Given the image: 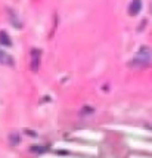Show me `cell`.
<instances>
[{
	"label": "cell",
	"instance_id": "6da1fadb",
	"mask_svg": "<svg viewBox=\"0 0 152 158\" xmlns=\"http://www.w3.org/2000/svg\"><path fill=\"white\" fill-rule=\"evenodd\" d=\"M149 62H151V50H149V48H140L138 58L134 61H131V65H138V64L148 65Z\"/></svg>",
	"mask_w": 152,
	"mask_h": 158
},
{
	"label": "cell",
	"instance_id": "7a4b0ae2",
	"mask_svg": "<svg viewBox=\"0 0 152 158\" xmlns=\"http://www.w3.org/2000/svg\"><path fill=\"white\" fill-rule=\"evenodd\" d=\"M142 10V0H131L130 6H129V14L130 15H138Z\"/></svg>",
	"mask_w": 152,
	"mask_h": 158
},
{
	"label": "cell",
	"instance_id": "3957f363",
	"mask_svg": "<svg viewBox=\"0 0 152 158\" xmlns=\"http://www.w3.org/2000/svg\"><path fill=\"white\" fill-rule=\"evenodd\" d=\"M31 56H33V61H31V68H33V71H37L39 69V65H40V50H33L31 52Z\"/></svg>",
	"mask_w": 152,
	"mask_h": 158
},
{
	"label": "cell",
	"instance_id": "277c9868",
	"mask_svg": "<svg viewBox=\"0 0 152 158\" xmlns=\"http://www.w3.org/2000/svg\"><path fill=\"white\" fill-rule=\"evenodd\" d=\"M0 64H5V65H14V59L7 55L6 52L0 50Z\"/></svg>",
	"mask_w": 152,
	"mask_h": 158
},
{
	"label": "cell",
	"instance_id": "5b68a950",
	"mask_svg": "<svg viewBox=\"0 0 152 158\" xmlns=\"http://www.w3.org/2000/svg\"><path fill=\"white\" fill-rule=\"evenodd\" d=\"M0 43L5 44V46H12V41H10V39H9L7 33H5V31L0 33Z\"/></svg>",
	"mask_w": 152,
	"mask_h": 158
},
{
	"label": "cell",
	"instance_id": "8992f818",
	"mask_svg": "<svg viewBox=\"0 0 152 158\" xmlns=\"http://www.w3.org/2000/svg\"><path fill=\"white\" fill-rule=\"evenodd\" d=\"M31 151L42 154V152H46V151H47V148H44V146H42V145H34V146L31 148Z\"/></svg>",
	"mask_w": 152,
	"mask_h": 158
},
{
	"label": "cell",
	"instance_id": "52a82bcc",
	"mask_svg": "<svg viewBox=\"0 0 152 158\" xmlns=\"http://www.w3.org/2000/svg\"><path fill=\"white\" fill-rule=\"evenodd\" d=\"M10 143H12V145H18V143H19V136H18L16 133H15V136H14V135L10 136Z\"/></svg>",
	"mask_w": 152,
	"mask_h": 158
},
{
	"label": "cell",
	"instance_id": "ba28073f",
	"mask_svg": "<svg viewBox=\"0 0 152 158\" xmlns=\"http://www.w3.org/2000/svg\"><path fill=\"white\" fill-rule=\"evenodd\" d=\"M25 133H28V136H31V138H35V136H37V133L33 130H25Z\"/></svg>",
	"mask_w": 152,
	"mask_h": 158
},
{
	"label": "cell",
	"instance_id": "9c48e42d",
	"mask_svg": "<svg viewBox=\"0 0 152 158\" xmlns=\"http://www.w3.org/2000/svg\"><path fill=\"white\" fill-rule=\"evenodd\" d=\"M84 112H87V114H90V112H93V110H92V108H84Z\"/></svg>",
	"mask_w": 152,
	"mask_h": 158
}]
</instances>
